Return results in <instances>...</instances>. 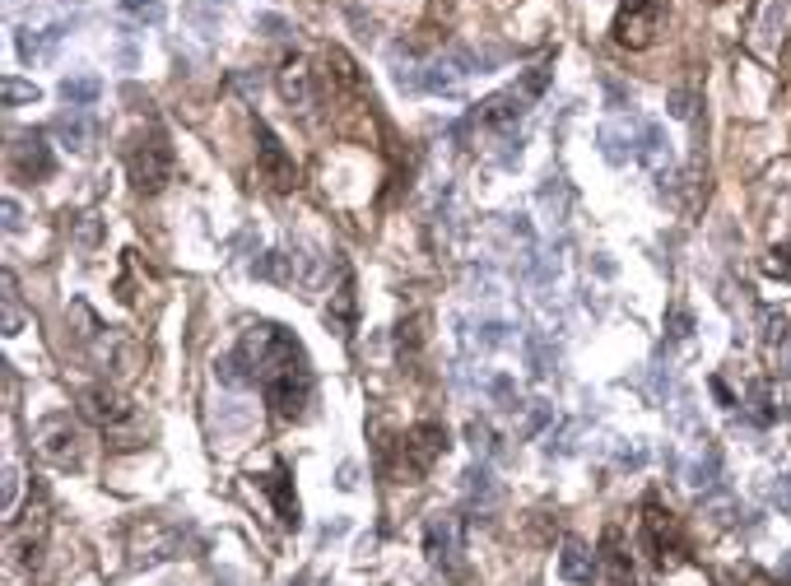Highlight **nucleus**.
Here are the masks:
<instances>
[{
  "label": "nucleus",
  "mask_w": 791,
  "mask_h": 586,
  "mask_svg": "<svg viewBox=\"0 0 791 586\" xmlns=\"http://www.w3.org/2000/svg\"><path fill=\"white\" fill-rule=\"evenodd\" d=\"M238 359L252 373V387L266 396V405L280 419H303L312 405V363L308 349L298 345L275 321H252L238 340Z\"/></svg>",
  "instance_id": "obj_1"
},
{
  "label": "nucleus",
  "mask_w": 791,
  "mask_h": 586,
  "mask_svg": "<svg viewBox=\"0 0 791 586\" xmlns=\"http://www.w3.org/2000/svg\"><path fill=\"white\" fill-rule=\"evenodd\" d=\"M447 447H452V442H447L443 424H415V428H405L396 442H387L382 470H387L396 484H419L447 456Z\"/></svg>",
  "instance_id": "obj_2"
},
{
  "label": "nucleus",
  "mask_w": 791,
  "mask_h": 586,
  "mask_svg": "<svg viewBox=\"0 0 791 586\" xmlns=\"http://www.w3.org/2000/svg\"><path fill=\"white\" fill-rule=\"evenodd\" d=\"M666 19H671V5L666 0H619L615 10V42L624 52H647L652 42L666 33Z\"/></svg>",
  "instance_id": "obj_3"
},
{
  "label": "nucleus",
  "mask_w": 791,
  "mask_h": 586,
  "mask_svg": "<svg viewBox=\"0 0 791 586\" xmlns=\"http://www.w3.org/2000/svg\"><path fill=\"white\" fill-rule=\"evenodd\" d=\"M126 173H131V187L140 196H159L168 187V177H173V145H168V135L163 131H149L140 135L126 154Z\"/></svg>",
  "instance_id": "obj_4"
},
{
  "label": "nucleus",
  "mask_w": 791,
  "mask_h": 586,
  "mask_svg": "<svg viewBox=\"0 0 791 586\" xmlns=\"http://www.w3.org/2000/svg\"><path fill=\"white\" fill-rule=\"evenodd\" d=\"M643 549L652 554L657 568H680L684 554H689V540H684V526L671 507L647 503L643 507Z\"/></svg>",
  "instance_id": "obj_5"
},
{
  "label": "nucleus",
  "mask_w": 791,
  "mask_h": 586,
  "mask_svg": "<svg viewBox=\"0 0 791 586\" xmlns=\"http://www.w3.org/2000/svg\"><path fill=\"white\" fill-rule=\"evenodd\" d=\"M33 447H38L42 461H52L61 470H75L84 466V433L80 424L70 419V414H52V419H42L33 428Z\"/></svg>",
  "instance_id": "obj_6"
},
{
  "label": "nucleus",
  "mask_w": 791,
  "mask_h": 586,
  "mask_svg": "<svg viewBox=\"0 0 791 586\" xmlns=\"http://www.w3.org/2000/svg\"><path fill=\"white\" fill-rule=\"evenodd\" d=\"M252 131H256V173H261V182H266L270 191H294L298 187V168H294V159L284 154L280 135L270 131L261 117L252 121Z\"/></svg>",
  "instance_id": "obj_7"
},
{
  "label": "nucleus",
  "mask_w": 791,
  "mask_h": 586,
  "mask_svg": "<svg viewBox=\"0 0 791 586\" xmlns=\"http://www.w3.org/2000/svg\"><path fill=\"white\" fill-rule=\"evenodd\" d=\"M10 173L19 182H47L56 173V159H52V145L42 131H19L10 145Z\"/></svg>",
  "instance_id": "obj_8"
},
{
  "label": "nucleus",
  "mask_w": 791,
  "mask_h": 586,
  "mask_svg": "<svg viewBox=\"0 0 791 586\" xmlns=\"http://www.w3.org/2000/svg\"><path fill=\"white\" fill-rule=\"evenodd\" d=\"M275 84H280V98L289 103V112L312 117V107H317V70L308 66V56H284Z\"/></svg>",
  "instance_id": "obj_9"
},
{
  "label": "nucleus",
  "mask_w": 791,
  "mask_h": 586,
  "mask_svg": "<svg viewBox=\"0 0 791 586\" xmlns=\"http://www.w3.org/2000/svg\"><path fill=\"white\" fill-rule=\"evenodd\" d=\"M80 414L89 419V424H98L103 433H108V428H126V424H131L135 405L121 396L117 387H108V382H103V387H84L80 391Z\"/></svg>",
  "instance_id": "obj_10"
},
{
  "label": "nucleus",
  "mask_w": 791,
  "mask_h": 586,
  "mask_svg": "<svg viewBox=\"0 0 791 586\" xmlns=\"http://www.w3.org/2000/svg\"><path fill=\"white\" fill-rule=\"evenodd\" d=\"M424 549H429V559L438 563V568H447L452 573L456 563H461V521L456 517H429V526H424Z\"/></svg>",
  "instance_id": "obj_11"
},
{
  "label": "nucleus",
  "mask_w": 791,
  "mask_h": 586,
  "mask_svg": "<svg viewBox=\"0 0 791 586\" xmlns=\"http://www.w3.org/2000/svg\"><path fill=\"white\" fill-rule=\"evenodd\" d=\"M768 275L791 280V196H782L778 214H773V242H768Z\"/></svg>",
  "instance_id": "obj_12"
},
{
  "label": "nucleus",
  "mask_w": 791,
  "mask_h": 586,
  "mask_svg": "<svg viewBox=\"0 0 791 586\" xmlns=\"http://www.w3.org/2000/svg\"><path fill=\"white\" fill-rule=\"evenodd\" d=\"M56 135H61V145H66V149L89 154V149L98 145V121L89 117V112H80V107H70L66 117L56 121Z\"/></svg>",
  "instance_id": "obj_13"
},
{
  "label": "nucleus",
  "mask_w": 791,
  "mask_h": 586,
  "mask_svg": "<svg viewBox=\"0 0 791 586\" xmlns=\"http://www.w3.org/2000/svg\"><path fill=\"white\" fill-rule=\"evenodd\" d=\"M559 577H564V582H573V586H591V582H596V554H591L582 540H573V535L564 540V554H559Z\"/></svg>",
  "instance_id": "obj_14"
},
{
  "label": "nucleus",
  "mask_w": 791,
  "mask_h": 586,
  "mask_svg": "<svg viewBox=\"0 0 791 586\" xmlns=\"http://www.w3.org/2000/svg\"><path fill=\"white\" fill-rule=\"evenodd\" d=\"M261 489L275 498V512H280L284 526H294V531H298V526H303V512H298V498H294V489H289V470L275 466L266 480H261Z\"/></svg>",
  "instance_id": "obj_15"
},
{
  "label": "nucleus",
  "mask_w": 791,
  "mask_h": 586,
  "mask_svg": "<svg viewBox=\"0 0 791 586\" xmlns=\"http://www.w3.org/2000/svg\"><path fill=\"white\" fill-rule=\"evenodd\" d=\"M601 563H605V573H610V582H615V586H633V559H629V549L619 545V526H610V531H605Z\"/></svg>",
  "instance_id": "obj_16"
},
{
  "label": "nucleus",
  "mask_w": 791,
  "mask_h": 586,
  "mask_svg": "<svg viewBox=\"0 0 791 586\" xmlns=\"http://www.w3.org/2000/svg\"><path fill=\"white\" fill-rule=\"evenodd\" d=\"M66 38V24H52V28H19V56L24 61H47L56 52V42Z\"/></svg>",
  "instance_id": "obj_17"
},
{
  "label": "nucleus",
  "mask_w": 791,
  "mask_h": 586,
  "mask_svg": "<svg viewBox=\"0 0 791 586\" xmlns=\"http://www.w3.org/2000/svg\"><path fill=\"white\" fill-rule=\"evenodd\" d=\"M638 163H652V168L671 163V140H666V131H661L657 121H647L643 131H638Z\"/></svg>",
  "instance_id": "obj_18"
},
{
  "label": "nucleus",
  "mask_w": 791,
  "mask_h": 586,
  "mask_svg": "<svg viewBox=\"0 0 791 586\" xmlns=\"http://www.w3.org/2000/svg\"><path fill=\"white\" fill-rule=\"evenodd\" d=\"M601 154L615 163V168H624L629 159H638V140L624 135L619 126H601Z\"/></svg>",
  "instance_id": "obj_19"
},
{
  "label": "nucleus",
  "mask_w": 791,
  "mask_h": 586,
  "mask_svg": "<svg viewBox=\"0 0 791 586\" xmlns=\"http://www.w3.org/2000/svg\"><path fill=\"white\" fill-rule=\"evenodd\" d=\"M466 498L470 503H480V507H494L498 503V484H494V470L484 466H470L466 470Z\"/></svg>",
  "instance_id": "obj_20"
},
{
  "label": "nucleus",
  "mask_w": 791,
  "mask_h": 586,
  "mask_svg": "<svg viewBox=\"0 0 791 586\" xmlns=\"http://www.w3.org/2000/svg\"><path fill=\"white\" fill-rule=\"evenodd\" d=\"M61 98H66L70 107H89L103 98V80H94V75H75V80H61Z\"/></svg>",
  "instance_id": "obj_21"
},
{
  "label": "nucleus",
  "mask_w": 791,
  "mask_h": 586,
  "mask_svg": "<svg viewBox=\"0 0 791 586\" xmlns=\"http://www.w3.org/2000/svg\"><path fill=\"white\" fill-rule=\"evenodd\" d=\"M745 405H750V419L754 424H778L782 405L773 400V387L768 382H759V387H750V396H745Z\"/></svg>",
  "instance_id": "obj_22"
},
{
  "label": "nucleus",
  "mask_w": 791,
  "mask_h": 586,
  "mask_svg": "<svg viewBox=\"0 0 791 586\" xmlns=\"http://www.w3.org/2000/svg\"><path fill=\"white\" fill-rule=\"evenodd\" d=\"M349 312H354V280H349V270H340V289H336V307H326V321L336 326L340 335L349 331Z\"/></svg>",
  "instance_id": "obj_23"
},
{
  "label": "nucleus",
  "mask_w": 791,
  "mask_h": 586,
  "mask_svg": "<svg viewBox=\"0 0 791 586\" xmlns=\"http://www.w3.org/2000/svg\"><path fill=\"white\" fill-rule=\"evenodd\" d=\"M522 349H526V363H531V373H536V377H550L554 373L559 354H554V345H545V335H526Z\"/></svg>",
  "instance_id": "obj_24"
},
{
  "label": "nucleus",
  "mask_w": 791,
  "mask_h": 586,
  "mask_svg": "<svg viewBox=\"0 0 791 586\" xmlns=\"http://www.w3.org/2000/svg\"><path fill=\"white\" fill-rule=\"evenodd\" d=\"M256 275H261V280H294V256H284V252H266L261 256V261H256Z\"/></svg>",
  "instance_id": "obj_25"
},
{
  "label": "nucleus",
  "mask_w": 791,
  "mask_h": 586,
  "mask_svg": "<svg viewBox=\"0 0 791 586\" xmlns=\"http://www.w3.org/2000/svg\"><path fill=\"white\" fill-rule=\"evenodd\" d=\"M717 475H722V456H717V447H708V456H703V461L689 470V484L703 493V489H712V484H717Z\"/></svg>",
  "instance_id": "obj_26"
},
{
  "label": "nucleus",
  "mask_w": 791,
  "mask_h": 586,
  "mask_svg": "<svg viewBox=\"0 0 791 586\" xmlns=\"http://www.w3.org/2000/svg\"><path fill=\"white\" fill-rule=\"evenodd\" d=\"M0 98H5V107H14V103H38V98H42V89H38V84L14 80V75H10V80L0 84Z\"/></svg>",
  "instance_id": "obj_27"
},
{
  "label": "nucleus",
  "mask_w": 791,
  "mask_h": 586,
  "mask_svg": "<svg viewBox=\"0 0 791 586\" xmlns=\"http://www.w3.org/2000/svg\"><path fill=\"white\" fill-rule=\"evenodd\" d=\"M117 5L140 24H159L163 19V0H117Z\"/></svg>",
  "instance_id": "obj_28"
},
{
  "label": "nucleus",
  "mask_w": 791,
  "mask_h": 586,
  "mask_svg": "<svg viewBox=\"0 0 791 586\" xmlns=\"http://www.w3.org/2000/svg\"><path fill=\"white\" fill-rule=\"evenodd\" d=\"M24 317H19V298H14V275H5V335H19Z\"/></svg>",
  "instance_id": "obj_29"
},
{
  "label": "nucleus",
  "mask_w": 791,
  "mask_h": 586,
  "mask_svg": "<svg viewBox=\"0 0 791 586\" xmlns=\"http://www.w3.org/2000/svg\"><path fill=\"white\" fill-rule=\"evenodd\" d=\"M508 321H480V345L484 349H498V345H508Z\"/></svg>",
  "instance_id": "obj_30"
},
{
  "label": "nucleus",
  "mask_w": 791,
  "mask_h": 586,
  "mask_svg": "<svg viewBox=\"0 0 791 586\" xmlns=\"http://www.w3.org/2000/svg\"><path fill=\"white\" fill-rule=\"evenodd\" d=\"M768 498H773V507H778L782 517H791V475H778V480L768 484Z\"/></svg>",
  "instance_id": "obj_31"
},
{
  "label": "nucleus",
  "mask_w": 791,
  "mask_h": 586,
  "mask_svg": "<svg viewBox=\"0 0 791 586\" xmlns=\"http://www.w3.org/2000/svg\"><path fill=\"white\" fill-rule=\"evenodd\" d=\"M14 498H19V466H5V517L14 512Z\"/></svg>",
  "instance_id": "obj_32"
},
{
  "label": "nucleus",
  "mask_w": 791,
  "mask_h": 586,
  "mask_svg": "<svg viewBox=\"0 0 791 586\" xmlns=\"http://www.w3.org/2000/svg\"><path fill=\"white\" fill-rule=\"evenodd\" d=\"M689 326H694V317H689L684 307H675V312H671V340H684V335H689Z\"/></svg>",
  "instance_id": "obj_33"
},
{
  "label": "nucleus",
  "mask_w": 791,
  "mask_h": 586,
  "mask_svg": "<svg viewBox=\"0 0 791 586\" xmlns=\"http://www.w3.org/2000/svg\"><path fill=\"white\" fill-rule=\"evenodd\" d=\"M5 228H10V233L24 228V210H19V200H5Z\"/></svg>",
  "instance_id": "obj_34"
},
{
  "label": "nucleus",
  "mask_w": 791,
  "mask_h": 586,
  "mask_svg": "<svg viewBox=\"0 0 791 586\" xmlns=\"http://www.w3.org/2000/svg\"><path fill=\"white\" fill-rule=\"evenodd\" d=\"M643 461H647L643 447H624V452H619V466H629V470H638Z\"/></svg>",
  "instance_id": "obj_35"
},
{
  "label": "nucleus",
  "mask_w": 791,
  "mask_h": 586,
  "mask_svg": "<svg viewBox=\"0 0 791 586\" xmlns=\"http://www.w3.org/2000/svg\"><path fill=\"white\" fill-rule=\"evenodd\" d=\"M754 0H712V10H722V14H745Z\"/></svg>",
  "instance_id": "obj_36"
},
{
  "label": "nucleus",
  "mask_w": 791,
  "mask_h": 586,
  "mask_svg": "<svg viewBox=\"0 0 791 586\" xmlns=\"http://www.w3.org/2000/svg\"><path fill=\"white\" fill-rule=\"evenodd\" d=\"M782 331H787V321L773 317V312H764V335H768V340H782Z\"/></svg>",
  "instance_id": "obj_37"
},
{
  "label": "nucleus",
  "mask_w": 791,
  "mask_h": 586,
  "mask_svg": "<svg viewBox=\"0 0 791 586\" xmlns=\"http://www.w3.org/2000/svg\"><path fill=\"white\" fill-rule=\"evenodd\" d=\"M671 103H675V107H671L675 117H689V112H694V107H689V98H684V94H675V98H671Z\"/></svg>",
  "instance_id": "obj_38"
},
{
  "label": "nucleus",
  "mask_w": 791,
  "mask_h": 586,
  "mask_svg": "<svg viewBox=\"0 0 791 586\" xmlns=\"http://www.w3.org/2000/svg\"><path fill=\"white\" fill-rule=\"evenodd\" d=\"M340 489H354V466H340Z\"/></svg>",
  "instance_id": "obj_39"
},
{
  "label": "nucleus",
  "mask_w": 791,
  "mask_h": 586,
  "mask_svg": "<svg viewBox=\"0 0 791 586\" xmlns=\"http://www.w3.org/2000/svg\"><path fill=\"white\" fill-rule=\"evenodd\" d=\"M778 573H782V582L791 586V554H782V563H778Z\"/></svg>",
  "instance_id": "obj_40"
}]
</instances>
